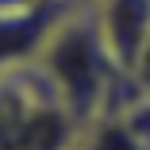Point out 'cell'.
Here are the masks:
<instances>
[{
    "mask_svg": "<svg viewBox=\"0 0 150 150\" xmlns=\"http://www.w3.org/2000/svg\"><path fill=\"white\" fill-rule=\"evenodd\" d=\"M73 150H77V146H73Z\"/></svg>",
    "mask_w": 150,
    "mask_h": 150,
    "instance_id": "8",
    "label": "cell"
},
{
    "mask_svg": "<svg viewBox=\"0 0 150 150\" xmlns=\"http://www.w3.org/2000/svg\"><path fill=\"white\" fill-rule=\"evenodd\" d=\"M77 139V115L39 62L0 69V150H73Z\"/></svg>",
    "mask_w": 150,
    "mask_h": 150,
    "instance_id": "2",
    "label": "cell"
},
{
    "mask_svg": "<svg viewBox=\"0 0 150 150\" xmlns=\"http://www.w3.org/2000/svg\"><path fill=\"white\" fill-rule=\"evenodd\" d=\"M35 62L42 66V73L50 77V85L58 88V96L66 100L81 127L104 112H123L127 104L146 96L135 77L112 62L88 8H66Z\"/></svg>",
    "mask_w": 150,
    "mask_h": 150,
    "instance_id": "1",
    "label": "cell"
},
{
    "mask_svg": "<svg viewBox=\"0 0 150 150\" xmlns=\"http://www.w3.org/2000/svg\"><path fill=\"white\" fill-rule=\"evenodd\" d=\"M66 16L62 0H50L42 8L31 12H12V16H0V69L8 66H23V62H35L46 35L54 31V23Z\"/></svg>",
    "mask_w": 150,
    "mask_h": 150,
    "instance_id": "4",
    "label": "cell"
},
{
    "mask_svg": "<svg viewBox=\"0 0 150 150\" xmlns=\"http://www.w3.org/2000/svg\"><path fill=\"white\" fill-rule=\"evenodd\" d=\"M50 0H0V16H12V12H31V8H42Z\"/></svg>",
    "mask_w": 150,
    "mask_h": 150,
    "instance_id": "6",
    "label": "cell"
},
{
    "mask_svg": "<svg viewBox=\"0 0 150 150\" xmlns=\"http://www.w3.org/2000/svg\"><path fill=\"white\" fill-rule=\"evenodd\" d=\"M131 77H135V85L142 88V93L150 96V39H146V46H142V50H139V58H135Z\"/></svg>",
    "mask_w": 150,
    "mask_h": 150,
    "instance_id": "5",
    "label": "cell"
},
{
    "mask_svg": "<svg viewBox=\"0 0 150 150\" xmlns=\"http://www.w3.org/2000/svg\"><path fill=\"white\" fill-rule=\"evenodd\" d=\"M62 4H66V8H93L96 0H62Z\"/></svg>",
    "mask_w": 150,
    "mask_h": 150,
    "instance_id": "7",
    "label": "cell"
},
{
    "mask_svg": "<svg viewBox=\"0 0 150 150\" xmlns=\"http://www.w3.org/2000/svg\"><path fill=\"white\" fill-rule=\"evenodd\" d=\"M88 12L96 19V31L112 62L131 73L139 50L150 39V0H96Z\"/></svg>",
    "mask_w": 150,
    "mask_h": 150,
    "instance_id": "3",
    "label": "cell"
}]
</instances>
